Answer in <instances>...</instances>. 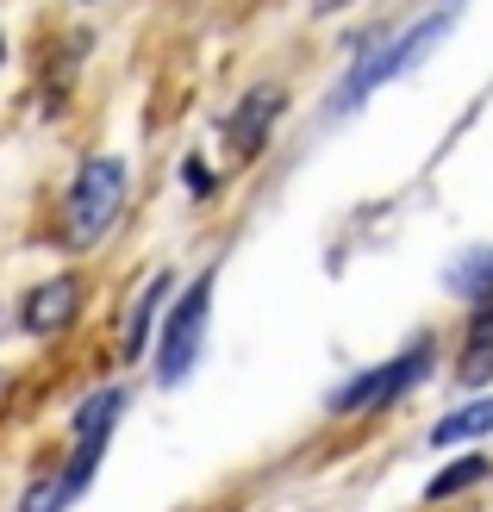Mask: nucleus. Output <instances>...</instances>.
Instances as JSON below:
<instances>
[{
  "label": "nucleus",
  "mask_w": 493,
  "mask_h": 512,
  "mask_svg": "<svg viewBox=\"0 0 493 512\" xmlns=\"http://www.w3.org/2000/svg\"><path fill=\"white\" fill-rule=\"evenodd\" d=\"M450 25H456L450 13H437V19H425V25H412L406 38H394V44H381L375 57L362 63V69L350 75L344 88H337V107H356V100L369 94V88H381V82H394V75H406V69H419V63H425V50H437V38H444Z\"/></svg>",
  "instance_id": "obj_1"
},
{
  "label": "nucleus",
  "mask_w": 493,
  "mask_h": 512,
  "mask_svg": "<svg viewBox=\"0 0 493 512\" xmlns=\"http://www.w3.org/2000/svg\"><path fill=\"white\" fill-rule=\"evenodd\" d=\"M125 207V169L113 157H94L82 175H75V194H69V225H75V238H100L107 225L119 219Z\"/></svg>",
  "instance_id": "obj_2"
},
{
  "label": "nucleus",
  "mask_w": 493,
  "mask_h": 512,
  "mask_svg": "<svg viewBox=\"0 0 493 512\" xmlns=\"http://www.w3.org/2000/svg\"><path fill=\"white\" fill-rule=\"evenodd\" d=\"M206 306H213V281L188 288V300L175 306V319H169V331H163V356H157V375H163V381H181V375L194 369L200 338H206Z\"/></svg>",
  "instance_id": "obj_3"
},
{
  "label": "nucleus",
  "mask_w": 493,
  "mask_h": 512,
  "mask_svg": "<svg viewBox=\"0 0 493 512\" xmlns=\"http://www.w3.org/2000/svg\"><path fill=\"white\" fill-rule=\"evenodd\" d=\"M419 375H425V350H412L406 363H381V369H369V375H356L350 388H337V394H331V413H369V406L394 400L406 381H419Z\"/></svg>",
  "instance_id": "obj_4"
},
{
  "label": "nucleus",
  "mask_w": 493,
  "mask_h": 512,
  "mask_svg": "<svg viewBox=\"0 0 493 512\" xmlns=\"http://www.w3.org/2000/svg\"><path fill=\"white\" fill-rule=\"evenodd\" d=\"M75 300H82V288H75L69 275H57L50 288H38V294H32V306H25V325H32V331H57V325H69Z\"/></svg>",
  "instance_id": "obj_5"
},
{
  "label": "nucleus",
  "mask_w": 493,
  "mask_h": 512,
  "mask_svg": "<svg viewBox=\"0 0 493 512\" xmlns=\"http://www.w3.org/2000/svg\"><path fill=\"white\" fill-rule=\"evenodd\" d=\"M481 431H493V400H469V406H456L450 419H437L431 444H462V438H481Z\"/></svg>",
  "instance_id": "obj_6"
},
{
  "label": "nucleus",
  "mask_w": 493,
  "mask_h": 512,
  "mask_svg": "<svg viewBox=\"0 0 493 512\" xmlns=\"http://www.w3.org/2000/svg\"><path fill=\"white\" fill-rule=\"evenodd\" d=\"M163 288H169V281L157 275V281H150V288L138 294V313H132V325H125V350H132V356L144 350V325H150V306H157V300H163Z\"/></svg>",
  "instance_id": "obj_7"
},
{
  "label": "nucleus",
  "mask_w": 493,
  "mask_h": 512,
  "mask_svg": "<svg viewBox=\"0 0 493 512\" xmlns=\"http://www.w3.org/2000/svg\"><path fill=\"white\" fill-rule=\"evenodd\" d=\"M487 475V463L481 456H469V463H456V469H444V475H431V500H444V494H456V488H469V481H481Z\"/></svg>",
  "instance_id": "obj_8"
},
{
  "label": "nucleus",
  "mask_w": 493,
  "mask_h": 512,
  "mask_svg": "<svg viewBox=\"0 0 493 512\" xmlns=\"http://www.w3.org/2000/svg\"><path fill=\"white\" fill-rule=\"evenodd\" d=\"M113 413H119V394H100V400H88V406H82L75 431H82V438H94V431H107V425H113Z\"/></svg>",
  "instance_id": "obj_9"
},
{
  "label": "nucleus",
  "mask_w": 493,
  "mask_h": 512,
  "mask_svg": "<svg viewBox=\"0 0 493 512\" xmlns=\"http://www.w3.org/2000/svg\"><path fill=\"white\" fill-rule=\"evenodd\" d=\"M487 281H493V250L481 256V263H469V269H456V275H450V288H487Z\"/></svg>",
  "instance_id": "obj_10"
},
{
  "label": "nucleus",
  "mask_w": 493,
  "mask_h": 512,
  "mask_svg": "<svg viewBox=\"0 0 493 512\" xmlns=\"http://www.w3.org/2000/svg\"><path fill=\"white\" fill-rule=\"evenodd\" d=\"M337 7H344V0H313V13H337Z\"/></svg>",
  "instance_id": "obj_11"
}]
</instances>
